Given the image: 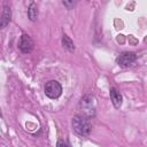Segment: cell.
<instances>
[{
	"mask_svg": "<svg viewBox=\"0 0 147 147\" xmlns=\"http://www.w3.org/2000/svg\"><path fill=\"white\" fill-rule=\"evenodd\" d=\"M72 129L76 133L80 136H87L91 132L92 123L88 116L85 115H77L72 118Z\"/></svg>",
	"mask_w": 147,
	"mask_h": 147,
	"instance_id": "cell-1",
	"label": "cell"
},
{
	"mask_svg": "<svg viewBox=\"0 0 147 147\" xmlns=\"http://www.w3.org/2000/svg\"><path fill=\"white\" fill-rule=\"evenodd\" d=\"M45 94L51 99H57L62 94V86L57 80H49L44 87Z\"/></svg>",
	"mask_w": 147,
	"mask_h": 147,
	"instance_id": "cell-2",
	"label": "cell"
},
{
	"mask_svg": "<svg viewBox=\"0 0 147 147\" xmlns=\"http://www.w3.org/2000/svg\"><path fill=\"white\" fill-rule=\"evenodd\" d=\"M80 107L83 110V115L85 116H93L95 113V99L92 95H85L80 101Z\"/></svg>",
	"mask_w": 147,
	"mask_h": 147,
	"instance_id": "cell-3",
	"label": "cell"
},
{
	"mask_svg": "<svg viewBox=\"0 0 147 147\" xmlns=\"http://www.w3.org/2000/svg\"><path fill=\"white\" fill-rule=\"evenodd\" d=\"M34 47V42L32 40V38L28 34H22L18 41V48L23 52V53H31L32 49Z\"/></svg>",
	"mask_w": 147,
	"mask_h": 147,
	"instance_id": "cell-4",
	"label": "cell"
},
{
	"mask_svg": "<svg viewBox=\"0 0 147 147\" xmlns=\"http://www.w3.org/2000/svg\"><path fill=\"white\" fill-rule=\"evenodd\" d=\"M137 60V55L133 52H123L117 57V63L121 67H130Z\"/></svg>",
	"mask_w": 147,
	"mask_h": 147,
	"instance_id": "cell-5",
	"label": "cell"
},
{
	"mask_svg": "<svg viewBox=\"0 0 147 147\" xmlns=\"http://www.w3.org/2000/svg\"><path fill=\"white\" fill-rule=\"evenodd\" d=\"M110 99H111V101H113V105H114L116 108H119V107H121L122 100H123L122 94H121L116 88H114V87L110 88Z\"/></svg>",
	"mask_w": 147,
	"mask_h": 147,
	"instance_id": "cell-6",
	"label": "cell"
},
{
	"mask_svg": "<svg viewBox=\"0 0 147 147\" xmlns=\"http://www.w3.org/2000/svg\"><path fill=\"white\" fill-rule=\"evenodd\" d=\"M10 16H11V11H10V8L5 6L3 7V10L1 13V18H0V26L3 29L9 22H10Z\"/></svg>",
	"mask_w": 147,
	"mask_h": 147,
	"instance_id": "cell-7",
	"label": "cell"
},
{
	"mask_svg": "<svg viewBox=\"0 0 147 147\" xmlns=\"http://www.w3.org/2000/svg\"><path fill=\"white\" fill-rule=\"evenodd\" d=\"M28 16H29L30 21H32V22H34L37 20V17H38V7L34 2H32L30 5V7L28 9Z\"/></svg>",
	"mask_w": 147,
	"mask_h": 147,
	"instance_id": "cell-8",
	"label": "cell"
},
{
	"mask_svg": "<svg viewBox=\"0 0 147 147\" xmlns=\"http://www.w3.org/2000/svg\"><path fill=\"white\" fill-rule=\"evenodd\" d=\"M62 45H63V47H65L68 51H70V52H72L74 49H75V45H74V42H72V40L68 37V36H63V38H62Z\"/></svg>",
	"mask_w": 147,
	"mask_h": 147,
	"instance_id": "cell-9",
	"label": "cell"
},
{
	"mask_svg": "<svg viewBox=\"0 0 147 147\" xmlns=\"http://www.w3.org/2000/svg\"><path fill=\"white\" fill-rule=\"evenodd\" d=\"M56 147H70L67 142H64V141H62V140H59L57 141V144H56Z\"/></svg>",
	"mask_w": 147,
	"mask_h": 147,
	"instance_id": "cell-10",
	"label": "cell"
},
{
	"mask_svg": "<svg viewBox=\"0 0 147 147\" xmlns=\"http://www.w3.org/2000/svg\"><path fill=\"white\" fill-rule=\"evenodd\" d=\"M63 5H65V6H68V7L70 8L71 6H74V5H75V2H67V1H63Z\"/></svg>",
	"mask_w": 147,
	"mask_h": 147,
	"instance_id": "cell-11",
	"label": "cell"
}]
</instances>
